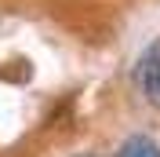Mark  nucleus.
Wrapping results in <instances>:
<instances>
[{
    "label": "nucleus",
    "instance_id": "nucleus-1",
    "mask_svg": "<svg viewBox=\"0 0 160 157\" xmlns=\"http://www.w3.org/2000/svg\"><path fill=\"white\" fill-rule=\"evenodd\" d=\"M135 84L146 95V102L160 110V40H153L149 48L142 51L138 66H135Z\"/></svg>",
    "mask_w": 160,
    "mask_h": 157
},
{
    "label": "nucleus",
    "instance_id": "nucleus-2",
    "mask_svg": "<svg viewBox=\"0 0 160 157\" xmlns=\"http://www.w3.org/2000/svg\"><path fill=\"white\" fill-rule=\"evenodd\" d=\"M117 157H160V146L153 143L149 135H131V139L120 143Z\"/></svg>",
    "mask_w": 160,
    "mask_h": 157
}]
</instances>
